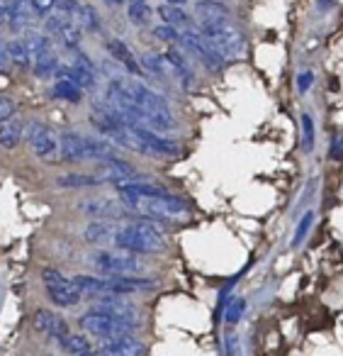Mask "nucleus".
Returning a JSON list of instances; mask_svg holds the SVG:
<instances>
[{
    "mask_svg": "<svg viewBox=\"0 0 343 356\" xmlns=\"http://www.w3.org/2000/svg\"><path fill=\"white\" fill-rule=\"evenodd\" d=\"M103 137L108 139L115 147L129 149V152H137L142 156H153V159H173L181 154L178 142L168 139L166 134L153 132L147 127H137V124H122L117 129H108L103 132Z\"/></svg>",
    "mask_w": 343,
    "mask_h": 356,
    "instance_id": "f257e3e1",
    "label": "nucleus"
},
{
    "mask_svg": "<svg viewBox=\"0 0 343 356\" xmlns=\"http://www.w3.org/2000/svg\"><path fill=\"white\" fill-rule=\"evenodd\" d=\"M112 247L124 252L139 254V257H151L168 249V237L163 229L153 222H115Z\"/></svg>",
    "mask_w": 343,
    "mask_h": 356,
    "instance_id": "f03ea898",
    "label": "nucleus"
},
{
    "mask_svg": "<svg viewBox=\"0 0 343 356\" xmlns=\"http://www.w3.org/2000/svg\"><path fill=\"white\" fill-rule=\"evenodd\" d=\"M200 32L221 59H241L246 54V37L239 30V25L231 17H219V20L200 22Z\"/></svg>",
    "mask_w": 343,
    "mask_h": 356,
    "instance_id": "7ed1b4c3",
    "label": "nucleus"
},
{
    "mask_svg": "<svg viewBox=\"0 0 343 356\" xmlns=\"http://www.w3.org/2000/svg\"><path fill=\"white\" fill-rule=\"evenodd\" d=\"M127 210H134L137 215L147 220H161V222H181L190 215L185 200L176 198L171 193L147 195V198H119Z\"/></svg>",
    "mask_w": 343,
    "mask_h": 356,
    "instance_id": "20e7f679",
    "label": "nucleus"
},
{
    "mask_svg": "<svg viewBox=\"0 0 343 356\" xmlns=\"http://www.w3.org/2000/svg\"><path fill=\"white\" fill-rule=\"evenodd\" d=\"M90 264L103 276H137L144 271L139 254L124 252V249H100L90 257Z\"/></svg>",
    "mask_w": 343,
    "mask_h": 356,
    "instance_id": "39448f33",
    "label": "nucleus"
},
{
    "mask_svg": "<svg viewBox=\"0 0 343 356\" xmlns=\"http://www.w3.org/2000/svg\"><path fill=\"white\" fill-rule=\"evenodd\" d=\"M78 325L83 327V332H88L90 337H98V339H115V337H124V334H132L137 330V325H129L124 320H117V317L108 315V312L98 310H88L85 315H81Z\"/></svg>",
    "mask_w": 343,
    "mask_h": 356,
    "instance_id": "423d86ee",
    "label": "nucleus"
},
{
    "mask_svg": "<svg viewBox=\"0 0 343 356\" xmlns=\"http://www.w3.org/2000/svg\"><path fill=\"white\" fill-rule=\"evenodd\" d=\"M25 137L35 156H40L47 163L59 161V134H56L54 127L35 120V122L25 124Z\"/></svg>",
    "mask_w": 343,
    "mask_h": 356,
    "instance_id": "0eeeda50",
    "label": "nucleus"
},
{
    "mask_svg": "<svg viewBox=\"0 0 343 356\" xmlns=\"http://www.w3.org/2000/svg\"><path fill=\"white\" fill-rule=\"evenodd\" d=\"M42 281H44V291L54 305L74 307L83 300V293L78 291L74 278H66L64 273L54 271V268H44V271H42Z\"/></svg>",
    "mask_w": 343,
    "mask_h": 356,
    "instance_id": "6e6552de",
    "label": "nucleus"
},
{
    "mask_svg": "<svg viewBox=\"0 0 343 356\" xmlns=\"http://www.w3.org/2000/svg\"><path fill=\"white\" fill-rule=\"evenodd\" d=\"M178 44H181L185 51H190V54L195 56V59L200 61L205 69H210V71H221V69H224L226 61L217 54L215 47H212L210 42L202 37V32L195 30V27L181 30V42H178Z\"/></svg>",
    "mask_w": 343,
    "mask_h": 356,
    "instance_id": "1a4fd4ad",
    "label": "nucleus"
},
{
    "mask_svg": "<svg viewBox=\"0 0 343 356\" xmlns=\"http://www.w3.org/2000/svg\"><path fill=\"white\" fill-rule=\"evenodd\" d=\"M95 307L108 315L117 317V320H124L129 325H137L139 327V307L134 305L132 300H124V296H115V293H103V296H95Z\"/></svg>",
    "mask_w": 343,
    "mask_h": 356,
    "instance_id": "9d476101",
    "label": "nucleus"
},
{
    "mask_svg": "<svg viewBox=\"0 0 343 356\" xmlns=\"http://www.w3.org/2000/svg\"><path fill=\"white\" fill-rule=\"evenodd\" d=\"M98 178L100 184H127V181H137L139 173L134 166H129L127 161L122 159L112 156V159H105V161H98V168L93 173Z\"/></svg>",
    "mask_w": 343,
    "mask_h": 356,
    "instance_id": "9b49d317",
    "label": "nucleus"
},
{
    "mask_svg": "<svg viewBox=\"0 0 343 356\" xmlns=\"http://www.w3.org/2000/svg\"><path fill=\"white\" fill-rule=\"evenodd\" d=\"M8 8V20L6 25L10 27L15 35H25V32L32 30V25L37 22V13L35 8L30 6V0H6Z\"/></svg>",
    "mask_w": 343,
    "mask_h": 356,
    "instance_id": "f8f14e48",
    "label": "nucleus"
},
{
    "mask_svg": "<svg viewBox=\"0 0 343 356\" xmlns=\"http://www.w3.org/2000/svg\"><path fill=\"white\" fill-rule=\"evenodd\" d=\"M100 354L105 356H147V344L137 339L134 334L115 337V339H105L100 346Z\"/></svg>",
    "mask_w": 343,
    "mask_h": 356,
    "instance_id": "ddd939ff",
    "label": "nucleus"
},
{
    "mask_svg": "<svg viewBox=\"0 0 343 356\" xmlns=\"http://www.w3.org/2000/svg\"><path fill=\"white\" fill-rule=\"evenodd\" d=\"M35 327L44 337H49V339H56V341H59L64 334H69V322H66L64 317L59 315V312L44 310V307L35 312Z\"/></svg>",
    "mask_w": 343,
    "mask_h": 356,
    "instance_id": "4468645a",
    "label": "nucleus"
},
{
    "mask_svg": "<svg viewBox=\"0 0 343 356\" xmlns=\"http://www.w3.org/2000/svg\"><path fill=\"white\" fill-rule=\"evenodd\" d=\"M81 213L90 215L93 220H117L127 213V208L122 205V200H110V198H100V200H85L81 205Z\"/></svg>",
    "mask_w": 343,
    "mask_h": 356,
    "instance_id": "2eb2a0df",
    "label": "nucleus"
},
{
    "mask_svg": "<svg viewBox=\"0 0 343 356\" xmlns=\"http://www.w3.org/2000/svg\"><path fill=\"white\" fill-rule=\"evenodd\" d=\"M163 59H166L171 76L183 86V88H192V86H195V71L190 69V64H187V59L183 56V51L168 49L166 54H163Z\"/></svg>",
    "mask_w": 343,
    "mask_h": 356,
    "instance_id": "dca6fc26",
    "label": "nucleus"
},
{
    "mask_svg": "<svg viewBox=\"0 0 343 356\" xmlns=\"http://www.w3.org/2000/svg\"><path fill=\"white\" fill-rule=\"evenodd\" d=\"M59 159L69 163H83L85 154H83V134L78 132H61L59 134Z\"/></svg>",
    "mask_w": 343,
    "mask_h": 356,
    "instance_id": "f3484780",
    "label": "nucleus"
},
{
    "mask_svg": "<svg viewBox=\"0 0 343 356\" xmlns=\"http://www.w3.org/2000/svg\"><path fill=\"white\" fill-rule=\"evenodd\" d=\"M105 47H108L110 56H112V59L117 61L119 66H124V71H129L132 76H144V71H142V66H139L137 56L132 54V49H129V47L124 44L122 40H110Z\"/></svg>",
    "mask_w": 343,
    "mask_h": 356,
    "instance_id": "a211bd4d",
    "label": "nucleus"
},
{
    "mask_svg": "<svg viewBox=\"0 0 343 356\" xmlns=\"http://www.w3.org/2000/svg\"><path fill=\"white\" fill-rule=\"evenodd\" d=\"M112 234H115V222L112 220H93L88 222V227L83 229V237L90 244H100V247H112Z\"/></svg>",
    "mask_w": 343,
    "mask_h": 356,
    "instance_id": "6ab92c4d",
    "label": "nucleus"
},
{
    "mask_svg": "<svg viewBox=\"0 0 343 356\" xmlns=\"http://www.w3.org/2000/svg\"><path fill=\"white\" fill-rule=\"evenodd\" d=\"M22 139H25V122H22V120H17L15 115H12L10 120L0 122V147L15 149Z\"/></svg>",
    "mask_w": 343,
    "mask_h": 356,
    "instance_id": "aec40b11",
    "label": "nucleus"
},
{
    "mask_svg": "<svg viewBox=\"0 0 343 356\" xmlns=\"http://www.w3.org/2000/svg\"><path fill=\"white\" fill-rule=\"evenodd\" d=\"M156 13L163 20V25H171V27H176V30H187V27H192V17L187 15L181 6H168V3H163V6H158Z\"/></svg>",
    "mask_w": 343,
    "mask_h": 356,
    "instance_id": "412c9836",
    "label": "nucleus"
},
{
    "mask_svg": "<svg viewBox=\"0 0 343 356\" xmlns=\"http://www.w3.org/2000/svg\"><path fill=\"white\" fill-rule=\"evenodd\" d=\"M195 15L200 22H210L219 20V17H231V10L219 0H200V3H195Z\"/></svg>",
    "mask_w": 343,
    "mask_h": 356,
    "instance_id": "4be33fe9",
    "label": "nucleus"
},
{
    "mask_svg": "<svg viewBox=\"0 0 343 356\" xmlns=\"http://www.w3.org/2000/svg\"><path fill=\"white\" fill-rule=\"evenodd\" d=\"M22 42H25L27 51H30L32 64H35L37 59H42V56L51 54V42H49V37H47V35H40V32L30 30V32H25Z\"/></svg>",
    "mask_w": 343,
    "mask_h": 356,
    "instance_id": "5701e85b",
    "label": "nucleus"
},
{
    "mask_svg": "<svg viewBox=\"0 0 343 356\" xmlns=\"http://www.w3.org/2000/svg\"><path fill=\"white\" fill-rule=\"evenodd\" d=\"M151 3L149 0H127V17L134 27H147L151 22Z\"/></svg>",
    "mask_w": 343,
    "mask_h": 356,
    "instance_id": "b1692460",
    "label": "nucleus"
},
{
    "mask_svg": "<svg viewBox=\"0 0 343 356\" xmlns=\"http://www.w3.org/2000/svg\"><path fill=\"white\" fill-rule=\"evenodd\" d=\"M59 344H61V349L66 351V354H71V356H83V354H88V351H93V346H90V339L85 334H64L59 339Z\"/></svg>",
    "mask_w": 343,
    "mask_h": 356,
    "instance_id": "393cba45",
    "label": "nucleus"
},
{
    "mask_svg": "<svg viewBox=\"0 0 343 356\" xmlns=\"http://www.w3.org/2000/svg\"><path fill=\"white\" fill-rule=\"evenodd\" d=\"M51 93H54V98L66 100V103H81V98H83V88L78 83H74L71 79H59Z\"/></svg>",
    "mask_w": 343,
    "mask_h": 356,
    "instance_id": "a878e982",
    "label": "nucleus"
},
{
    "mask_svg": "<svg viewBox=\"0 0 343 356\" xmlns=\"http://www.w3.org/2000/svg\"><path fill=\"white\" fill-rule=\"evenodd\" d=\"M139 66H142L144 74H151V76H156V79H168V76H171L163 54H144L142 59H139Z\"/></svg>",
    "mask_w": 343,
    "mask_h": 356,
    "instance_id": "bb28decb",
    "label": "nucleus"
},
{
    "mask_svg": "<svg viewBox=\"0 0 343 356\" xmlns=\"http://www.w3.org/2000/svg\"><path fill=\"white\" fill-rule=\"evenodd\" d=\"M56 186L59 188H93V186H100V181L93 173H66L56 178Z\"/></svg>",
    "mask_w": 343,
    "mask_h": 356,
    "instance_id": "cd10ccee",
    "label": "nucleus"
},
{
    "mask_svg": "<svg viewBox=\"0 0 343 356\" xmlns=\"http://www.w3.org/2000/svg\"><path fill=\"white\" fill-rule=\"evenodd\" d=\"M76 25L83 32H100V15L93 6H81L76 10Z\"/></svg>",
    "mask_w": 343,
    "mask_h": 356,
    "instance_id": "c85d7f7f",
    "label": "nucleus"
},
{
    "mask_svg": "<svg viewBox=\"0 0 343 356\" xmlns=\"http://www.w3.org/2000/svg\"><path fill=\"white\" fill-rule=\"evenodd\" d=\"M6 51H8V61H12V64L22 66V69L32 66V56H30V51H27V47H25V42H22V40L8 42Z\"/></svg>",
    "mask_w": 343,
    "mask_h": 356,
    "instance_id": "c756f323",
    "label": "nucleus"
},
{
    "mask_svg": "<svg viewBox=\"0 0 343 356\" xmlns=\"http://www.w3.org/2000/svg\"><path fill=\"white\" fill-rule=\"evenodd\" d=\"M54 37L66 47V49H76V47L81 44V40H83V30H81V27L76 25V20H74V22H69V25L61 27Z\"/></svg>",
    "mask_w": 343,
    "mask_h": 356,
    "instance_id": "7c9ffc66",
    "label": "nucleus"
},
{
    "mask_svg": "<svg viewBox=\"0 0 343 356\" xmlns=\"http://www.w3.org/2000/svg\"><path fill=\"white\" fill-rule=\"evenodd\" d=\"M299 122H302V149H304V154H312V152H314V142H317V129H314V118H312L309 113H302Z\"/></svg>",
    "mask_w": 343,
    "mask_h": 356,
    "instance_id": "2f4dec72",
    "label": "nucleus"
},
{
    "mask_svg": "<svg viewBox=\"0 0 343 356\" xmlns=\"http://www.w3.org/2000/svg\"><path fill=\"white\" fill-rule=\"evenodd\" d=\"M35 74L40 76V79H51V76H56V71H59V59L54 56V51L47 56H42V59H37L35 64Z\"/></svg>",
    "mask_w": 343,
    "mask_h": 356,
    "instance_id": "473e14b6",
    "label": "nucleus"
},
{
    "mask_svg": "<svg viewBox=\"0 0 343 356\" xmlns=\"http://www.w3.org/2000/svg\"><path fill=\"white\" fill-rule=\"evenodd\" d=\"M246 307H249V302L244 300V298H234L231 302H226L224 305V320L226 325H236V322L244 317Z\"/></svg>",
    "mask_w": 343,
    "mask_h": 356,
    "instance_id": "72a5a7b5",
    "label": "nucleus"
},
{
    "mask_svg": "<svg viewBox=\"0 0 343 356\" xmlns=\"http://www.w3.org/2000/svg\"><path fill=\"white\" fill-rule=\"evenodd\" d=\"M312 222H314V213H304V218L299 220L297 229H294V237H292V247H299V244L307 239V232L312 229Z\"/></svg>",
    "mask_w": 343,
    "mask_h": 356,
    "instance_id": "f704fd0d",
    "label": "nucleus"
},
{
    "mask_svg": "<svg viewBox=\"0 0 343 356\" xmlns=\"http://www.w3.org/2000/svg\"><path fill=\"white\" fill-rule=\"evenodd\" d=\"M153 37L161 42H168V44H178L181 42V30H176L171 25H158L153 27Z\"/></svg>",
    "mask_w": 343,
    "mask_h": 356,
    "instance_id": "c9c22d12",
    "label": "nucleus"
},
{
    "mask_svg": "<svg viewBox=\"0 0 343 356\" xmlns=\"http://www.w3.org/2000/svg\"><path fill=\"white\" fill-rule=\"evenodd\" d=\"M15 113H17V103H15V100L8 98V95H0V122L10 120Z\"/></svg>",
    "mask_w": 343,
    "mask_h": 356,
    "instance_id": "e433bc0d",
    "label": "nucleus"
},
{
    "mask_svg": "<svg viewBox=\"0 0 343 356\" xmlns=\"http://www.w3.org/2000/svg\"><path fill=\"white\" fill-rule=\"evenodd\" d=\"M56 3H59V0H30V6L35 8L37 15H49L56 8Z\"/></svg>",
    "mask_w": 343,
    "mask_h": 356,
    "instance_id": "4c0bfd02",
    "label": "nucleus"
},
{
    "mask_svg": "<svg viewBox=\"0 0 343 356\" xmlns=\"http://www.w3.org/2000/svg\"><path fill=\"white\" fill-rule=\"evenodd\" d=\"M312 81H314V74H312V71H304V74H299V79H297L299 93H307L309 86H312Z\"/></svg>",
    "mask_w": 343,
    "mask_h": 356,
    "instance_id": "58836bf2",
    "label": "nucleus"
},
{
    "mask_svg": "<svg viewBox=\"0 0 343 356\" xmlns=\"http://www.w3.org/2000/svg\"><path fill=\"white\" fill-rule=\"evenodd\" d=\"M6 64H8V51H6V42L0 40V71L6 69Z\"/></svg>",
    "mask_w": 343,
    "mask_h": 356,
    "instance_id": "ea45409f",
    "label": "nucleus"
},
{
    "mask_svg": "<svg viewBox=\"0 0 343 356\" xmlns=\"http://www.w3.org/2000/svg\"><path fill=\"white\" fill-rule=\"evenodd\" d=\"M8 20V8H6V0H0V27L6 25Z\"/></svg>",
    "mask_w": 343,
    "mask_h": 356,
    "instance_id": "a19ab883",
    "label": "nucleus"
},
{
    "mask_svg": "<svg viewBox=\"0 0 343 356\" xmlns=\"http://www.w3.org/2000/svg\"><path fill=\"white\" fill-rule=\"evenodd\" d=\"M333 3H336V0H319V8H321V10H328Z\"/></svg>",
    "mask_w": 343,
    "mask_h": 356,
    "instance_id": "79ce46f5",
    "label": "nucleus"
},
{
    "mask_svg": "<svg viewBox=\"0 0 343 356\" xmlns=\"http://www.w3.org/2000/svg\"><path fill=\"white\" fill-rule=\"evenodd\" d=\"M163 3H168V6H187V0H163Z\"/></svg>",
    "mask_w": 343,
    "mask_h": 356,
    "instance_id": "37998d69",
    "label": "nucleus"
},
{
    "mask_svg": "<svg viewBox=\"0 0 343 356\" xmlns=\"http://www.w3.org/2000/svg\"><path fill=\"white\" fill-rule=\"evenodd\" d=\"M103 3H108V6H112V8H117V6H122V3H127V0H103Z\"/></svg>",
    "mask_w": 343,
    "mask_h": 356,
    "instance_id": "c03bdc74",
    "label": "nucleus"
},
{
    "mask_svg": "<svg viewBox=\"0 0 343 356\" xmlns=\"http://www.w3.org/2000/svg\"><path fill=\"white\" fill-rule=\"evenodd\" d=\"M83 356H105V354H95V351H88V354H83Z\"/></svg>",
    "mask_w": 343,
    "mask_h": 356,
    "instance_id": "a18cd8bd",
    "label": "nucleus"
}]
</instances>
